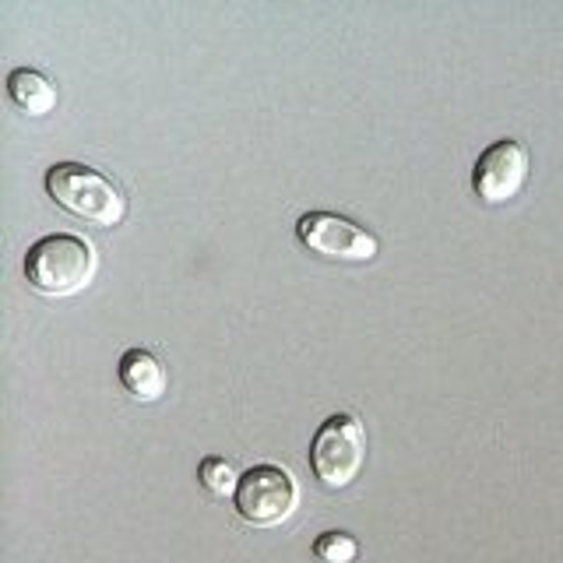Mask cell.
<instances>
[{
    "instance_id": "6",
    "label": "cell",
    "mask_w": 563,
    "mask_h": 563,
    "mask_svg": "<svg viewBox=\"0 0 563 563\" xmlns=\"http://www.w3.org/2000/svg\"><path fill=\"white\" fill-rule=\"evenodd\" d=\"M528 180V148L515 137L493 141L472 169V187L486 205L515 201Z\"/></svg>"
},
{
    "instance_id": "10",
    "label": "cell",
    "mask_w": 563,
    "mask_h": 563,
    "mask_svg": "<svg viewBox=\"0 0 563 563\" xmlns=\"http://www.w3.org/2000/svg\"><path fill=\"white\" fill-rule=\"evenodd\" d=\"M313 556L321 563H352L360 556V542L349 532H321L313 539Z\"/></svg>"
},
{
    "instance_id": "8",
    "label": "cell",
    "mask_w": 563,
    "mask_h": 563,
    "mask_svg": "<svg viewBox=\"0 0 563 563\" xmlns=\"http://www.w3.org/2000/svg\"><path fill=\"white\" fill-rule=\"evenodd\" d=\"M8 96L18 110L29 117H46V113H53V106H57V88H53V81L46 75H40V70H32V67L11 70Z\"/></svg>"
},
{
    "instance_id": "4",
    "label": "cell",
    "mask_w": 563,
    "mask_h": 563,
    "mask_svg": "<svg viewBox=\"0 0 563 563\" xmlns=\"http://www.w3.org/2000/svg\"><path fill=\"white\" fill-rule=\"evenodd\" d=\"M236 515L254 528H275L289 521L299 507V486L289 468L282 465H254L240 475L236 486Z\"/></svg>"
},
{
    "instance_id": "3",
    "label": "cell",
    "mask_w": 563,
    "mask_h": 563,
    "mask_svg": "<svg viewBox=\"0 0 563 563\" xmlns=\"http://www.w3.org/2000/svg\"><path fill=\"white\" fill-rule=\"evenodd\" d=\"M366 465V427L349 412L328 416L310 440V468L324 489H349Z\"/></svg>"
},
{
    "instance_id": "9",
    "label": "cell",
    "mask_w": 563,
    "mask_h": 563,
    "mask_svg": "<svg viewBox=\"0 0 563 563\" xmlns=\"http://www.w3.org/2000/svg\"><path fill=\"white\" fill-rule=\"evenodd\" d=\"M198 483L211 493V497H236L240 472L236 465L222 454H205L198 465Z\"/></svg>"
},
{
    "instance_id": "1",
    "label": "cell",
    "mask_w": 563,
    "mask_h": 563,
    "mask_svg": "<svg viewBox=\"0 0 563 563\" xmlns=\"http://www.w3.org/2000/svg\"><path fill=\"white\" fill-rule=\"evenodd\" d=\"M99 268L96 246L75 233H49L35 240L25 254V278L43 296H75L92 282Z\"/></svg>"
},
{
    "instance_id": "5",
    "label": "cell",
    "mask_w": 563,
    "mask_h": 563,
    "mask_svg": "<svg viewBox=\"0 0 563 563\" xmlns=\"http://www.w3.org/2000/svg\"><path fill=\"white\" fill-rule=\"evenodd\" d=\"M296 236L310 254L324 261H374L380 251L369 229L345 216H334V211H307L296 222Z\"/></svg>"
},
{
    "instance_id": "2",
    "label": "cell",
    "mask_w": 563,
    "mask_h": 563,
    "mask_svg": "<svg viewBox=\"0 0 563 563\" xmlns=\"http://www.w3.org/2000/svg\"><path fill=\"white\" fill-rule=\"evenodd\" d=\"M46 194L75 219H85L92 225H120L128 216V198L123 190L102 176L99 169L85 163H57L46 169Z\"/></svg>"
},
{
    "instance_id": "7",
    "label": "cell",
    "mask_w": 563,
    "mask_h": 563,
    "mask_svg": "<svg viewBox=\"0 0 563 563\" xmlns=\"http://www.w3.org/2000/svg\"><path fill=\"white\" fill-rule=\"evenodd\" d=\"M117 377L123 384V391H128L134 401H158L166 395L169 387V377H166V366L163 360L155 356L148 349H128L120 356V366H117Z\"/></svg>"
}]
</instances>
